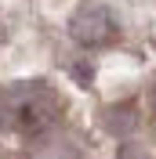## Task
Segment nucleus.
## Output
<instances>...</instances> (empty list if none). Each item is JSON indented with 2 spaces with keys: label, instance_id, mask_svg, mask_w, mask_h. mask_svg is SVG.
I'll return each mask as SVG.
<instances>
[{
  "label": "nucleus",
  "instance_id": "nucleus-3",
  "mask_svg": "<svg viewBox=\"0 0 156 159\" xmlns=\"http://www.w3.org/2000/svg\"><path fill=\"white\" fill-rule=\"evenodd\" d=\"M134 123H138L134 105H113V109L105 112V127L113 130V134H131V130H134Z\"/></svg>",
  "mask_w": 156,
  "mask_h": 159
},
{
  "label": "nucleus",
  "instance_id": "nucleus-2",
  "mask_svg": "<svg viewBox=\"0 0 156 159\" xmlns=\"http://www.w3.org/2000/svg\"><path fill=\"white\" fill-rule=\"evenodd\" d=\"M69 36L76 40L80 47H109L120 36L116 15L105 4H80L69 18Z\"/></svg>",
  "mask_w": 156,
  "mask_h": 159
},
{
  "label": "nucleus",
  "instance_id": "nucleus-4",
  "mask_svg": "<svg viewBox=\"0 0 156 159\" xmlns=\"http://www.w3.org/2000/svg\"><path fill=\"white\" fill-rule=\"evenodd\" d=\"M29 159H76V152H73V145H69V141H55V138H47V134H44Z\"/></svg>",
  "mask_w": 156,
  "mask_h": 159
},
{
  "label": "nucleus",
  "instance_id": "nucleus-5",
  "mask_svg": "<svg viewBox=\"0 0 156 159\" xmlns=\"http://www.w3.org/2000/svg\"><path fill=\"white\" fill-rule=\"evenodd\" d=\"M153 112H156V83H153Z\"/></svg>",
  "mask_w": 156,
  "mask_h": 159
},
{
  "label": "nucleus",
  "instance_id": "nucleus-1",
  "mask_svg": "<svg viewBox=\"0 0 156 159\" xmlns=\"http://www.w3.org/2000/svg\"><path fill=\"white\" fill-rule=\"evenodd\" d=\"M58 116H62V98L44 80H22L0 90V123L15 134L44 138L55 130Z\"/></svg>",
  "mask_w": 156,
  "mask_h": 159
}]
</instances>
